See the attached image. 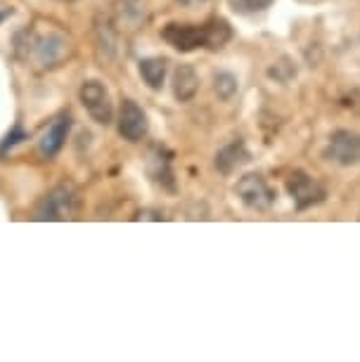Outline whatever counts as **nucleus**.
Instances as JSON below:
<instances>
[{"instance_id":"15","label":"nucleus","mask_w":360,"mask_h":362,"mask_svg":"<svg viewBox=\"0 0 360 362\" xmlns=\"http://www.w3.org/2000/svg\"><path fill=\"white\" fill-rule=\"evenodd\" d=\"M149 170H152V177L159 182L161 187H166L168 192H173L175 189V182H173V170H171V161L164 159V156H152V166H149Z\"/></svg>"},{"instance_id":"8","label":"nucleus","mask_w":360,"mask_h":362,"mask_svg":"<svg viewBox=\"0 0 360 362\" xmlns=\"http://www.w3.org/2000/svg\"><path fill=\"white\" fill-rule=\"evenodd\" d=\"M161 36L168 45H173L180 52H192L197 47L207 45V36H204V26L194 24H168Z\"/></svg>"},{"instance_id":"18","label":"nucleus","mask_w":360,"mask_h":362,"mask_svg":"<svg viewBox=\"0 0 360 362\" xmlns=\"http://www.w3.org/2000/svg\"><path fill=\"white\" fill-rule=\"evenodd\" d=\"M24 140H29V133H26L22 126H15L8 135H5V140L0 142V154H5V152H10L12 147L22 145Z\"/></svg>"},{"instance_id":"16","label":"nucleus","mask_w":360,"mask_h":362,"mask_svg":"<svg viewBox=\"0 0 360 362\" xmlns=\"http://www.w3.org/2000/svg\"><path fill=\"white\" fill-rule=\"evenodd\" d=\"M214 88H216V95H219L223 102H228V100H233L235 93H237V78L233 76V74L221 71V74H216Z\"/></svg>"},{"instance_id":"9","label":"nucleus","mask_w":360,"mask_h":362,"mask_svg":"<svg viewBox=\"0 0 360 362\" xmlns=\"http://www.w3.org/2000/svg\"><path fill=\"white\" fill-rule=\"evenodd\" d=\"M69 131H71V116L69 114H59L55 121L50 124V128L45 131L43 140H40V154L45 159H52L62 152L66 138H69Z\"/></svg>"},{"instance_id":"14","label":"nucleus","mask_w":360,"mask_h":362,"mask_svg":"<svg viewBox=\"0 0 360 362\" xmlns=\"http://www.w3.org/2000/svg\"><path fill=\"white\" fill-rule=\"evenodd\" d=\"M204 36H207V45H204V47L219 50V47H223L230 38H233V29H230V24L226 22V19L214 17V19H209V22L204 24Z\"/></svg>"},{"instance_id":"1","label":"nucleus","mask_w":360,"mask_h":362,"mask_svg":"<svg viewBox=\"0 0 360 362\" xmlns=\"http://www.w3.org/2000/svg\"><path fill=\"white\" fill-rule=\"evenodd\" d=\"M26 45H29L26 50L33 52L36 62L43 66V69L57 66L71 50V40L66 38L62 31H47L43 36H33V33H29V43Z\"/></svg>"},{"instance_id":"2","label":"nucleus","mask_w":360,"mask_h":362,"mask_svg":"<svg viewBox=\"0 0 360 362\" xmlns=\"http://www.w3.org/2000/svg\"><path fill=\"white\" fill-rule=\"evenodd\" d=\"M237 197L242 199L244 206L254 209V211H266L273 206L275 202V192L268 187L266 177L261 173H247L240 177V182H237L235 187Z\"/></svg>"},{"instance_id":"3","label":"nucleus","mask_w":360,"mask_h":362,"mask_svg":"<svg viewBox=\"0 0 360 362\" xmlns=\"http://www.w3.org/2000/svg\"><path fill=\"white\" fill-rule=\"evenodd\" d=\"M79 98L83 102L86 112L93 116L98 124L107 126L112 124L114 119V105L110 100V93H107V88L100 83V81H86L83 86H81L79 90Z\"/></svg>"},{"instance_id":"17","label":"nucleus","mask_w":360,"mask_h":362,"mask_svg":"<svg viewBox=\"0 0 360 362\" xmlns=\"http://www.w3.org/2000/svg\"><path fill=\"white\" fill-rule=\"evenodd\" d=\"M228 3H230V8L235 12H240V15H256V12L268 10L275 0H228Z\"/></svg>"},{"instance_id":"12","label":"nucleus","mask_w":360,"mask_h":362,"mask_svg":"<svg viewBox=\"0 0 360 362\" xmlns=\"http://www.w3.org/2000/svg\"><path fill=\"white\" fill-rule=\"evenodd\" d=\"M147 8L142 0H117V22L128 29H138L145 22Z\"/></svg>"},{"instance_id":"6","label":"nucleus","mask_w":360,"mask_h":362,"mask_svg":"<svg viewBox=\"0 0 360 362\" xmlns=\"http://www.w3.org/2000/svg\"><path fill=\"white\" fill-rule=\"evenodd\" d=\"M287 189L298 211L315 206V204H320L325 199V187L318 180H313L308 173H303V170H294L287 177Z\"/></svg>"},{"instance_id":"19","label":"nucleus","mask_w":360,"mask_h":362,"mask_svg":"<svg viewBox=\"0 0 360 362\" xmlns=\"http://www.w3.org/2000/svg\"><path fill=\"white\" fill-rule=\"evenodd\" d=\"M10 15H12V8H8V5L0 3V22H5V19H8Z\"/></svg>"},{"instance_id":"20","label":"nucleus","mask_w":360,"mask_h":362,"mask_svg":"<svg viewBox=\"0 0 360 362\" xmlns=\"http://www.w3.org/2000/svg\"><path fill=\"white\" fill-rule=\"evenodd\" d=\"M182 5H194V3H202V0H180Z\"/></svg>"},{"instance_id":"10","label":"nucleus","mask_w":360,"mask_h":362,"mask_svg":"<svg viewBox=\"0 0 360 362\" xmlns=\"http://www.w3.org/2000/svg\"><path fill=\"white\" fill-rule=\"evenodd\" d=\"M244 163H249V152L242 140L228 142V145L221 147L219 154H216V168H219L223 175L235 173V170L242 168Z\"/></svg>"},{"instance_id":"11","label":"nucleus","mask_w":360,"mask_h":362,"mask_svg":"<svg viewBox=\"0 0 360 362\" xmlns=\"http://www.w3.org/2000/svg\"><path fill=\"white\" fill-rule=\"evenodd\" d=\"M199 90V76H197L194 66L180 64L173 74V93L180 102H190Z\"/></svg>"},{"instance_id":"13","label":"nucleus","mask_w":360,"mask_h":362,"mask_svg":"<svg viewBox=\"0 0 360 362\" xmlns=\"http://www.w3.org/2000/svg\"><path fill=\"white\" fill-rule=\"evenodd\" d=\"M140 76L142 81L152 88V90H159L164 86V78H166V59L164 57H145L140 59Z\"/></svg>"},{"instance_id":"7","label":"nucleus","mask_w":360,"mask_h":362,"mask_svg":"<svg viewBox=\"0 0 360 362\" xmlns=\"http://www.w3.org/2000/svg\"><path fill=\"white\" fill-rule=\"evenodd\" d=\"M149 121L147 114L142 112V107L133 100H124V105L119 109V133L121 138L128 142H138L147 135Z\"/></svg>"},{"instance_id":"4","label":"nucleus","mask_w":360,"mask_h":362,"mask_svg":"<svg viewBox=\"0 0 360 362\" xmlns=\"http://www.w3.org/2000/svg\"><path fill=\"white\" fill-rule=\"evenodd\" d=\"M76 211V197L69 185H59L40 202L36 209V221H66Z\"/></svg>"},{"instance_id":"5","label":"nucleus","mask_w":360,"mask_h":362,"mask_svg":"<svg viewBox=\"0 0 360 362\" xmlns=\"http://www.w3.org/2000/svg\"><path fill=\"white\" fill-rule=\"evenodd\" d=\"M325 159L337 166H356L360 163V135L353 131H337L325 147Z\"/></svg>"}]
</instances>
